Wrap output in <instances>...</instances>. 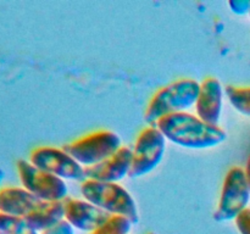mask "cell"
<instances>
[{
  "instance_id": "19",
  "label": "cell",
  "mask_w": 250,
  "mask_h": 234,
  "mask_svg": "<svg viewBox=\"0 0 250 234\" xmlns=\"http://www.w3.org/2000/svg\"><path fill=\"white\" fill-rule=\"evenodd\" d=\"M42 234H75V228L70 223L63 221L60 224L54 227V228L43 232Z\"/></svg>"
},
{
  "instance_id": "6",
  "label": "cell",
  "mask_w": 250,
  "mask_h": 234,
  "mask_svg": "<svg viewBox=\"0 0 250 234\" xmlns=\"http://www.w3.org/2000/svg\"><path fill=\"white\" fill-rule=\"evenodd\" d=\"M17 172L24 189L41 201H65L68 197L66 180L39 170L29 161L20 160L17 162Z\"/></svg>"
},
{
  "instance_id": "9",
  "label": "cell",
  "mask_w": 250,
  "mask_h": 234,
  "mask_svg": "<svg viewBox=\"0 0 250 234\" xmlns=\"http://www.w3.org/2000/svg\"><path fill=\"white\" fill-rule=\"evenodd\" d=\"M63 206H65V221L75 229L82 232L93 233L111 216L87 200L67 197L63 201Z\"/></svg>"
},
{
  "instance_id": "21",
  "label": "cell",
  "mask_w": 250,
  "mask_h": 234,
  "mask_svg": "<svg viewBox=\"0 0 250 234\" xmlns=\"http://www.w3.org/2000/svg\"><path fill=\"white\" fill-rule=\"evenodd\" d=\"M244 172H246L247 179H248L249 187H250V156H249V158H248V162H247V167H246V170H244Z\"/></svg>"
},
{
  "instance_id": "8",
  "label": "cell",
  "mask_w": 250,
  "mask_h": 234,
  "mask_svg": "<svg viewBox=\"0 0 250 234\" xmlns=\"http://www.w3.org/2000/svg\"><path fill=\"white\" fill-rule=\"evenodd\" d=\"M29 162L63 180H85L84 167L63 149L39 146L31 153Z\"/></svg>"
},
{
  "instance_id": "10",
  "label": "cell",
  "mask_w": 250,
  "mask_h": 234,
  "mask_svg": "<svg viewBox=\"0 0 250 234\" xmlns=\"http://www.w3.org/2000/svg\"><path fill=\"white\" fill-rule=\"evenodd\" d=\"M133 153L128 146H122L111 157L99 165L84 168L85 179L105 183H117L131 173Z\"/></svg>"
},
{
  "instance_id": "2",
  "label": "cell",
  "mask_w": 250,
  "mask_h": 234,
  "mask_svg": "<svg viewBox=\"0 0 250 234\" xmlns=\"http://www.w3.org/2000/svg\"><path fill=\"white\" fill-rule=\"evenodd\" d=\"M200 83L194 79H178L155 93L144 114L146 122L155 126L163 117L186 112L195 105L199 95Z\"/></svg>"
},
{
  "instance_id": "22",
  "label": "cell",
  "mask_w": 250,
  "mask_h": 234,
  "mask_svg": "<svg viewBox=\"0 0 250 234\" xmlns=\"http://www.w3.org/2000/svg\"><path fill=\"white\" fill-rule=\"evenodd\" d=\"M4 179H5V171L2 170V168H0V192H1V189L4 188V187H2Z\"/></svg>"
},
{
  "instance_id": "11",
  "label": "cell",
  "mask_w": 250,
  "mask_h": 234,
  "mask_svg": "<svg viewBox=\"0 0 250 234\" xmlns=\"http://www.w3.org/2000/svg\"><path fill=\"white\" fill-rule=\"evenodd\" d=\"M224 106V88L217 78L209 77L200 83L199 95L195 102L197 116L207 123L219 126Z\"/></svg>"
},
{
  "instance_id": "3",
  "label": "cell",
  "mask_w": 250,
  "mask_h": 234,
  "mask_svg": "<svg viewBox=\"0 0 250 234\" xmlns=\"http://www.w3.org/2000/svg\"><path fill=\"white\" fill-rule=\"evenodd\" d=\"M81 193L84 200L104 210L111 216H124L133 224L138 223L139 214L136 200L128 190L117 183L85 179L81 184Z\"/></svg>"
},
{
  "instance_id": "18",
  "label": "cell",
  "mask_w": 250,
  "mask_h": 234,
  "mask_svg": "<svg viewBox=\"0 0 250 234\" xmlns=\"http://www.w3.org/2000/svg\"><path fill=\"white\" fill-rule=\"evenodd\" d=\"M229 5L234 14H250V0H233V1H229Z\"/></svg>"
},
{
  "instance_id": "23",
  "label": "cell",
  "mask_w": 250,
  "mask_h": 234,
  "mask_svg": "<svg viewBox=\"0 0 250 234\" xmlns=\"http://www.w3.org/2000/svg\"><path fill=\"white\" fill-rule=\"evenodd\" d=\"M148 234H155V233H148Z\"/></svg>"
},
{
  "instance_id": "1",
  "label": "cell",
  "mask_w": 250,
  "mask_h": 234,
  "mask_svg": "<svg viewBox=\"0 0 250 234\" xmlns=\"http://www.w3.org/2000/svg\"><path fill=\"white\" fill-rule=\"evenodd\" d=\"M155 126L164 134L166 140L182 148L195 150L215 148L227 138L226 132L219 126L207 123L188 112L163 117Z\"/></svg>"
},
{
  "instance_id": "16",
  "label": "cell",
  "mask_w": 250,
  "mask_h": 234,
  "mask_svg": "<svg viewBox=\"0 0 250 234\" xmlns=\"http://www.w3.org/2000/svg\"><path fill=\"white\" fill-rule=\"evenodd\" d=\"M23 224V218L0 212V234H15Z\"/></svg>"
},
{
  "instance_id": "15",
  "label": "cell",
  "mask_w": 250,
  "mask_h": 234,
  "mask_svg": "<svg viewBox=\"0 0 250 234\" xmlns=\"http://www.w3.org/2000/svg\"><path fill=\"white\" fill-rule=\"evenodd\" d=\"M132 222L124 216L112 214L104 224L99 227L92 234H129Z\"/></svg>"
},
{
  "instance_id": "13",
  "label": "cell",
  "mask_w": 250,
  "mask_h": 234,
  "mask_svg": "<svg viewBox=\"0 0 250 234\" xmlns=\"http://www.w3.org/2000/svg\"><path fill=\"white\" fill-rule=\"evenodd\" d=\"M24 222L32 229L39 232H45L54 228L55 226L65 221V206L63 201L42 202L32 214L24 217Z\"/></svg>"
},
{
  "instance_id": "17",
  "label": "cell",
  "mask_w": 250,
  "mask_h": 234,
  "mask_svg": "<svg viewBox=\"0 0 250 234\" xmlns=\"http://www.w3.org/2000/svg\"><path fill=\"white\" fill-rule=\"evenodd\" d=\"M236 226L238 228L239 233L241 234H250V209L247 207L244 211H242L241 214L237 216Z\"/></svg>"
},
{
  "instance_id": "14",
  "label": "cell",
  "mask_w": 250,
  "mask_h": 234,
  "mask_svg": "<svg viewBox=\"0 0 250 234\" xmlns=\"http://www.w3.org/2000/svg\"><path fill=\"white\" fill-rule=\"evenodd\" d=\"M226 95L237 111L250 117V87L229 85L226 88Z\"/></svg>"
},
{
  "instance_id": "7",
  "label": "cell",
  "mask_w": 250,
  "mask_h": 234,
  "mask_svg": "<svg viewBox=\"0 0 250 234\" xmlns=\"http://www.w3.org/2000/svg\"><path fill=\"white\" fill-rule=\"evenodd\" d=\"M166 150V138L156 126L146 127L137 138L129 177L139 178L155 170L163 161Z\"/></svg>"
},
{
  "instance_id": "20",
  "label": "cell",
  "mask_w": 250,
  "mask_h": 234,
  "mask_svg": "<svg viewBox=\"0 0 250 234\" xmlns=\"http://www.w3.org/2000/svg\"><path fill=\"white\" fill-rule=\"evenodd\" d=\"M15 234H39V233L37 231H34V229H32L31 227L27 226V223L24 222L23 226H22Z\"/></svg>"
},
{
  "instance_id": "12",
  "label": "cell",
  "mask_w": 250,
  "mask_h": 234,
  "mask_svg": "<svg viewBox=\"0 0 250 234\" xmlns=\"http://www.w3.org/2000/svg\"><path fill=\"white\" fill-rule=\"evenodd\" d=\"M43 201L23 187H4L0 192V212L24 218Z\"/></svg>"
},
{
  "instance_id": "5",
  "label": "cell",
  "mask_w": 250,
  "mask_h": 234,
  "mask_svg": "<svg viewBox=\"0 0 250 234\" xmlns=\"http://www.w3.org/2000/svg\"><path fill=\"white\" fill-rule=\"evenodd\" d=\"M249 200L250 187L246 172L241 167L231 168L224 180L221 196L214 214L215 221L227 222L236 219L247 209Z\"/></svg>"
},
{
  "instance_id": "4",
  "label": "cell",
  "mask_w": 250,
  "mask_h": 234,
  "mask_svg": "<svg viewBox=\"0 0 250 234\" xmlns=\"http://www.w3.org/2000/svg\"><path fill=\"white\" fill-rule=\"evenodd\" d=\"M122 148L119 134L111 131H98L66 144L63 150L84 168L99 165Z\"/></svg>"
}]
</instances>
